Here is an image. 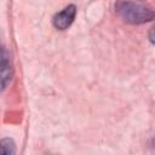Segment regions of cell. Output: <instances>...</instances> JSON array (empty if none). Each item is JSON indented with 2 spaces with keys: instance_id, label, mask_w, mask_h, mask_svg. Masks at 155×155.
<instances>
[{
  "instance_id": "obj_1",
  "label": "cell",
  "mask_w": 155,
  "mask_h": 155,
  "mask_svg": "<svg viewBox=\"0 0 155 155\" xmlns=\"http://www.w3.org/2000/svg\"><path fill=\"white\" fill-rule=\"evenodd\" d=\"M115 10L125 22L131 24H143L155 19V11L151 7L132 0L117 1Z\"/></svg>"
},
{
  "instance_id": "obj_2",
  "label": "cell",
  "mask_w": 155,
  "mask_h": 155,
  "mask_svg": "<svg viewBox=\"0 0 155 155\" xmlns=\"http://www.w3.org/2000/svg\"><path fill=\"white\" fill-rule=\"evenodd\" d=\"M75 16H76V6L74 4H70L53 16L52 24L57 30H65L73 24Z\"/></svg>"
},
{
  "instance_id": "obj_3",
  "label": "cell",
  "mask_w": 155,
  "mask_h": 155,
  "mask_svg": "<svg viewBox=\"0 0 155 155\" xmlns=\"http://www.w3.org/2000/svg\"><path fill=\"white\" fill-rule=\"evenodd\" d=\"M12 75H13V68H12L10 53L7 52L6 47H2V54H1V88L2 91L11 82Z\"/></svg>"
},
{
  "instance_id": "obj_4",
  "label": "cell",
  "mask_w": 155,
  "mask_h": 155,
  "mask_svg": "<svg viewBox=\"0 0 155 155\" xmlns=\"http://www.w3.org/2000/svg\"><path fill=\"white\" fill-rule=\"evenodd\" d=\"M1 153L4 155H12L16 153V145L11 138H2L1 139Z\"/></svg>"
},
{
  "instance_id": "obj_5",
  "label": "cell",
  "mask_w": 155,
  "mask_h": 155,
  "mask_svg": "<svg viewBox=\"0 0 155 155\" xmlns=\"http://www.w3.org/2000/svg\"><path fill=\"white\" fill-rule=\"evenodd\" d=\"M148 38H149V41H150L153 45H155V24L150 28L149 34H148Z\"/></svg>"
}]
</instances>
